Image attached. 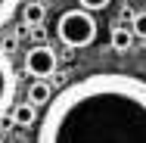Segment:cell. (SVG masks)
Here are the masks:
<instances>
[{
  "instance_id": "obj_9",
  "label": "cell",
  "mask_w": 146,
  "mask_h": 143,
  "mask_svg": "<svg viewBox=\"0 0 146 143\" xmlns=\"http://www.w3.org/2000/svg\"><path fill=\"white\" fill-rule=\"evenodd\" d=\"M16 9H19V0H0V28L16 16Z\"/></svg>"
},
{
  "instance_id": "obj_8",
  "label": "cell",
  "mask_w": 146,
  "mask_h": 143,
  "mask_svg": "<svg viewBox=\"0 0 146 143\" xmlns=\"http://www.w3.org/2000/svg\"><path fill=\"white\" fill-rule=\"evenodd\" d=\"M131 44H134V34H131V28L115 25V28H112V50H115V53H127V50H131Z\"/></svg>"
},
{
  "instance_id": "obj_10",
  "label": "cell",
  "mask_w": 146,
  "mask_h": 143,
  "mask_svg": "<svg viewBox=\"0 0 146 143\" xmlns=\"http://www.w3.org/2000/svg\"><path fill=\"white\" fill-rule=\"evenodd\" d=\"M131 19H134V25H131V34H134V37H143V41H146V9L134 13Z\"/></svg>"
},
{
  "instance_id": "obj_6",
  "label": "cell",
  "mask_w": 146,
  "mask_h": 143,
  "mask_svg": "<svg viewBox=\"0 0 146 143\" xmlns=\"http://www.w3.org/2000/svg\"><path fill=\"white\" fill-rule=\"evenodd\" d=\"M9 118H13V124H19V128H31L34 124V118H37V112H34V106H28V103H19V106H9Z\"/></svg>"
},
{
  "instance_id": "obj_1",
  "label": "cell",
  "mask_w": 146,
  "mask_h": 143,
  "mask_svg": "<svg viewBox=\"0 0 146 143\" xmlns=\"http://www.w3.org/2000/svg\"><path fill=\"white\" fill-rule=\"evenodd\" d=\"M34 143H146V78L93 72L62 87Z\"/></svg>"
},
{
  "instance_id": "obj_5",
  "label": "cell",
  "mask_w": 146,
  "mask_h": 143,
  "mask_svg": "<svg viewBox=\"0 0 146 143\" xmlns=\"http://www.w3.org/2000/svg\"><path fill=\"white\" fill-rule=\"evenodd\" d=\"M25 96H28V106H47L50 100H53V90H50V81H44V78H34L25 90Z\"/></svg>"
},
{
  "instance_id": "obj_7",
  "label": "cell",
  "mask_w": 146,
  "mask_h": 143,
  "mask_svg": "<svg viewBox=\"0 0 146 143\" xmlns=\"http://www.w3.org/2000/svg\"><path fill=\"white\" fill-rule=\"evenodd\" d=\"M44 16H47V6H44L40 0H31V3H25V9H22L25 28H37V25L44 22Z\"/></svg>"
},
{
  "instance_id": "obj_11",
  "label": "cell",
  "mask_w": 146,
  "mask_h": 143,
  "mask_svg": "<svg viewBox=\"0 0 146 143\" xmlns=\"http://www.w3.org/2000/svg\"><path fill=\"white\" fill-rule=\"evenodd\" d=\"M81 3V9H87V13H96V9H106L112 0H78Z\"/></svg>"
},
{
  "instance_id": "obj_12",
  "label": "cell",
  "mask_w": 146,
  "mask_h": 143,
  "mask_svg": "<svg viewBox=\"0 0 146 143\" xmlns=\"http://www.w3.org/2000/svg\"><path fill=\"white\" fill-rule=\"evenodd\" d=\"M28 34L37 41V44H40V41H47V34H44V28H40V25H37V28H28Z\"/></svg>"
},
{
  "instance_id": "obj_3",
  "label": "cell",
  "mask_w": 146,
  "mask_h": 143,
  "mask_svg": "<svg viewBox=\"0 0 146 143\" xmlns=\"http://www.w3.org/2000/svg\"><path fill=\"white\" fill-rule=\"evenodd\" d=\"M56 50L53 47H47V44H34L28 53H25V72H28L31 78H50L53 72H56Z\"/></svg>"
},
{
  "instance_id": "obj_4",
  "label": "cell",
  "mask_w": 146,
  "mask_h": 143,
  "mask_svg": "<svg viewBox=\"0 0 146 143\" xmlns=\"http://www.w3.org/2000/svg\"><path fill=\"white\" fill-rule=\"evenodd\" d=\"M13 96H16V69H13L9 56L0 50V115L9 112Z\"/></svg>"
},
{
  "instance_id": "obj_2",
  "label": "cell",
  "mask_w": 146,
  "mask_h": 143,
  "mask_svg": "<svg viewBox=\"0 0 146 143\" xmlns=\"http://www.w3.org/2000/svg\"><path fill=\"white\" fill-rule=\"evenodd\" d=\"M96 19L90 16L87 9H65L62 16L56 19V37L65 44V47H75V50H81V47H90L93 41H96Z\"/></svg>"
}]
</instances>
